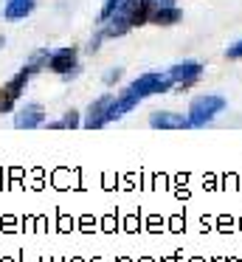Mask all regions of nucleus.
Masks as SVG:
<instances>
[{
  "label": "nucleus",
  "mask_w": 242,
  "mask_h": 262,
  "mask_svg": "<svg viewBox=\"0 0 242 262\" xmlns=\"http://www.w3.org/2000/svg\"><path fill=\"white\" fill-rule=\"evenodd\" d=\"M121 3H124V0H104V6H101V12H99V23L104 26L107 20H110L118 9H121Z\"/></svg>",
  "instance_id": "12"
},
{
  "label": "nucleus",
  "mask_w": 242,
  "mask_h": 262,
  "mask_svg": "<svg viewBox=\"0 0 242 262\" xmlns=\"http://www.w3.org/2000/svg\"><path fill=\"white\" fill-rule=\"evenodd\" d=\"M3 42H6V40H3V37H0V48H3Z\"/></svg>",
  "instance_id": "17"
},
{
  "label": "nucleus",
  "mask_w": 242,
  "mask_h": 262,
  "mask_svg": "<svg viewBox=\"0 0 242 262\" xmlns=\"http://www.w3.org/2000/svg\"><path fill=\"white\" fill-rule=\"evenodd\" d=\"M166 74L172 76V82H178V85H180L178 91H189V88L203 76V65H200V62H194V59H186V62L172 65V68H169Z\"/></svg>",
  "instance_id": "6"
},
{
  "label": "nucleus",
  "mask_w": 242,
  "mask_h": 262,
  "mask_svg": "<svg viewBox=\"0 0 242 262\" xmlns=\"http://www.w3.org/2000/svg\"><path fill=\"white\" fill-rule=\"evenodd\" d=\"M42 121H45L42 104H26V107L17 110V116H14V127H17V130H34V127H39Z\"/></svg>",
  "instance_id": "8"
},
{
  "label": "nucleus",
  "mask_w": 242,
  "mask_h": 262,
  "mask_svg": "<svg viewBox=\"0 0 242 262\" xmlns=\"http://www.w3.org/2000/svg\"><path fill=\"white\" fill-rule=\"evenodd\" d=\"M48 68L54 71V74L65 76V79H73V76L79 74V65H76V48L73 46H65V48H56V51H51V62Z\"/></svg>",
  "instance_id": "5"
},
{
  "label": "nucleus",
  "mask_w": 242,
  "mask_h": 262,
  "mask_svg": "<svg viewBox=\"0 0 242 262\" xmlns=\"http://www.w3.org/2000/svg\"><path fill=\"white\" fill-rule=\"evenodd\" d=\"M48 62H51V51H48V48H39V51H34V54H31V59H28L26 68L31 71V74H37V71H42Z\"/></svg>",
  "instance_id": "11"
},
{
  "label": "nucleus",
  "mask_w": 242,
  "mask_h": 262,
  "mask_svg": "<svg viewBox=\"0 0 242 262\" xmlns=\"http://www.w3.org/2000/svg\"><path fill=\"white\" fill-rule=\"evenodd\" d=\"M172 76L169 74H144L138 76V79L133 82L129 88H124L121 93L116 96V102H113V110H110V121H118L124 113H129V110H135V104H141L146 96H158V93H166L172 91Z\"/></svg>",
  "instance_id": "1"
},
{
  "label": "nucleus",
  "mask_w": 242,
  "mask_h": 262,
  "mask_svg": "<svg viewBox=\"0 0 242 262\" xmlns=\"http://www.w3.org/2000/svg\"><path fill=\"white\" fill-rule=\"evenodd\" d=\"M180 17H183V14H180L178 6H166V9H155V12L149 14V23H155V26H174Z\"/></svg>",
  "instance_id": "10"
},
{
  "label": "nucleus",
  "mask_w": 242,
  "mask_h": 262,
  "mask_svg": "<svg viewBox=\"0 0 242 262\" xmlns=\"http://www.w3.org/2000/svg\"><path fill=\"white\" fill-rule=\"evenodd\" d=\"M79 124H82V119H79L76 110H68V113L62 116V127H71L73 130V127H79Z\"/></svg>",
  "instance_id": "13"
},
{
  "label": "nucleus",
  "mask_w": 242,
  "mask_h": 262,
  "mask_svg": "<svg viewBox=\"0 0 242 262\" xmlns=\"http://www.w3.org/2000/svg\"><path fill=\"white\" fill-rule=\"evenodd\" d=\"M149 124L155 127V130H189L191 121H189V116H183V113H172V110H155V113L149 116Z\"/></svg>",
  "instance_id": "7"
},
{
  "label": "nucleus",
  "mask_w": 242,
  "mask_h": 262,
  "mask_svg": "<svg viewBox=\"0 0 242 262\" xmlns=\"http://www.w3.org/2000/svg\"><path fill=\"white\" fill-rule=\"evenodd\" d=\"M31 76H34L31 71L23 68L20 74L11 76V79L0 88V113H11V110H14L17 99L23 96V91H26V85H28V79H31Z\"/></svg>",
  "instance_id": "3"
},
{
  "label": "nucleus",
  "mask_w": 242,
  "mask_h": 262,
  "mask_svg": "<svg viewBox=\"0 0 242 262\" xmlns=\"http://www.w3.org/2000/svg\"><path fill=\"white\" fill-rule=\"evenodd\" d=\"M113 102H116V99H113L110 93H104V96L96 99V102L87 107V116L82 119V127H84V130H101V127L110 124V110H113Z\"/></svg>",
  "instance_id": "4"
},
{
  "label": "nucleus",
  "mask_w": 242,
  "mask_h": 262,
  "mask_svg": "<svg viewBox=\"0 0 242 262\" xmlns=\"http://www.w3.org/2000/svg\"><path fill=\"white\" fill-rule=\"evenodd\" d=\"M223 110H225V99L223 96H214V93H206V96L191 99V104H189V121H191V127H194V130H200V127L211 124V121L223 113Z\"/></svg>",
  "instance_id": "2"
},
{
  "label": "nucleus",
  "mask_w": 242,
  "mask_h": 262,
  "mask_svg": "<svg viewBox=\"0 0 242 262\" xmlns=\"http://www.w3.org/2000/svg\"><path fill=\"white\" fill-rule=\"evenodd\" d=\"M37 0H6V9H3V17L6 20H23L34 12Z\"/></svg>",
  "instance_id": "9"
},
{
  "label": "nucleus",
  "mask_w": 242,
  "mask_h": 262,
  "mask_svg": "<svg viewBox=\"0 0 242 262\" xmlns=\"http://www.w3.org/2000/svg\"><path fill=\"white\" fill-rule=\"evenodd\" d=\"M121 79V68H116V71H110V74L104 76V85H113V82H118Z\"/></svg>",
  "instance_id": "15"
},
{
  "label": "nucleus",
  "mask_w": 242,
  "mask_h": 262,
  "mask_svg": "<svg viewBox=\"0 0 242 262\" xmlns=\"http://www.w3.org/2000/svg\"><path fill=\"white\" fill-rule=\"evenodd\" d=\"M152 3V12L155 9H166V6H174V0H149Z\"/></svg>",
  "instance_id": "16"
},
{
  "label": "nucleus",
  "mask_w": 242,
  "mask_h": 262,
  "mask_svg": "<svg viewBox=\"0 0 242 262\" xmlns=\"http://www.w3.org/2000/svg\"><path fill=\"white\" fill-rule=\"evenodd\" d=\"M228 59H242V40L228 48Z\"/></svg>",
  "instance_id": "14"
}]
</instances>
